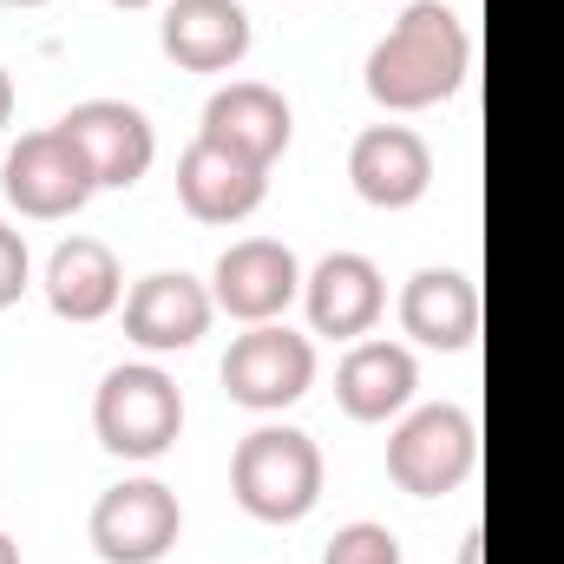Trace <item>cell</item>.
<instances>
[{
  "label": "cell",
  "instance_id": "1",
  "mask_svg": "<svg viewBox=\"0 0 564 564\" xmlns=\"http://www.w3.org/2000/svg\"><path fill=\"white\" fill-rule=\"evenodd\" d=\"M473 73V33L446 0H414L368 53V99L388 112H426Z\"/></svg>",
  "mask_w": 564,
  "mask_h": 564
},
{
  "label": "cell",
  "instance_id": "2",
  "mask_svg": "<svg viewBox=\"0 0 564 564\" xmlns=\"http://www.w3.org/2000/svg\"><path fill=\"white\" fill-rule=\"evenodd\" d=\"M230 492L250 519L295 525L322 499V446L302 426H257L230 453Z\"/></svg>",
  "mask_w": 564,
  "mask_h": 564
},
{
  "label": "cell",
  "instance_id": "3",
  "mask_svg": "<svg viewBox=\"0 0 564 564\" xmlns=\"http://www.w3.org/2000/svg\"><path fill=\"white\" fill-rule=\"evenodd\" d=\"M93 426H99V446L106 453H119V459H158L184 433V394H177V381L164 368L126 361V368H112L99 381Z\"/></svg>",
  "mask_w": 564,
  "mask_h": 564
},
{
  "label": "cell",
  "instance_id": "4",
  "mask_svg": "<svg viewBox=\"0 0 564 564\" xmlns=\"http://www.w3.org/2000/svg\"><path fill=\"white\" fill-rule=\"evenodd\" d=\"M479 466V421L466 408H414L388 440V479L414 499H446Z\"/></svg>",
  "mask_w": 564,
  "mask_h": 564
},
{
  "label": "cell",
  "instance_id": "5",
  "mask_svg": "<svg viewBox=\"0 0 564 564\" xmlns=\"http://www.w3.org/2000/svg\"><path fill=\"white\" fill-rule=\"evenodd\" d=\"M315 388V341L289 322H257L224 355V394L250 414H282Z\"/></svg>",
  "mask_w": 564,
  "mask_h": 564
},
{
  "label": "cell",
  "instance_id": "6",
  "mask_svg": "<svg viewBox=\"0 0 564 564\" xmlns=\"http://www.w3.org/2000/svg\"><path fill=\"white\" fill-rule=\"evenodd\" d=\"M0 184H7V204H13L20 217H40V224L86 210V197L99 191V177H93L86 151L66 139L59 126L26 132V139L13 144V151H7V171H0Z\"/></svg>",
  "mask_w": 564,
  "mask_h": 564
},
{
  "label": "cell",
  "instance_id": "7",
  "mask_svg": "<svg viewBox=\"0 0 564 564\" xmlns=\"http://www.w3.org/2000/svg\"><path fill=\"white\" fill-rule=\"evenodd\" d=\"M184 532V512H177V492L158 486V479H119L99 492L93 519H86V539L106 564H158Z\"/></svg>",
  "mask_w": 564,
  "mask_h": 564
},
{
  "label": "cell",
  "instance_id": "8",
  "mask_svg": "<svg viewBox=\"0 0 564 564\" xmlns=\"http://www.w3.org/2000/svg\"><path fill=\"white\" fill-rule=\"evenodd\" d=\"M270 197V171L250 164L243 151L217 139H191V151L177 158V204L197 217V224H243L257 204Z\"/></svg>",
  "mask_w": 564,
  "mask_h": 564
},
{
  "label": "cell",
  "instance_id": "9",
  "mask_svg": "<svg viewBox=\"0 0 564 564\" xmlns=\"http://www.w3.org/2000/svg\"><path fill=\"white\" fill-rule=\"evenodd\" d=\"M217 308L224 315H237V322H276L282 308L302 295V263H295V250L276 243V237H243V243H230L224 257H217Z\"/></svg>",
  "mask_w": 564,
  "mask_h": 564
},
{
  "label": "cell",
  "instance_id": "10",
  "mask_svg": "<svg viewBox=\"0 0 564 564\" xmlns=\"http://www.w3.org/2000/svg\"><path fill=\"white\" fill-rule=\"evenodd\" d=\"M59 132L86 151L93 177L112 184V191L139 184L144 171H151V158H158L151 119H144L139 106H126V99H79V106L59 119Z\"/></svg>",
  "mask_w": 564,
  "mask_h": 564
},
{
  "label": "cell",
  "instance_id": "11",
  "mask_svg": "<svg viewBox=\"0 0 564 564\" xmlns=\"http://www.w3.org/2000/svg\"><path fill=\"white\" fill-rule=\"evenodd\" d=\"M302 302H308V328L335 335V341H361L381 308H388V282L361 250H328L308 276H302Z\"/></svg>",
  "mask_w": 564,
  "mask_h": 564
},
{
  "label": "cell",
  "instance_id": "12",
  "mask_svg": "<svg viewBox=\"0 0 564 564\" xmlns=\"http://www.w3.org/2000/svg\"><path fill=\"white\" fill-rule=\"evenodd\" d=\"M210 315H217V295L184 270H158V276L132 282V295H126V335L151 355L197 348L210 335Z\"/></svg>",
  "mask_w": 564,
  "mask_h": 564
},
{
  "label": "cell",
  "instance_id": "13",
  "mask_svg": "<svg viewBox=\"0 0 564 564\" xmlns=\"http://www.w3.org/2000/svg\"><path fill=\"white\" fill-rule=\"evenodd\" d=\"M348 184L375 210H408L433 184V151L414 126H368L348 144Z\"/></svg>",
  "mask_w": 564,
  "mask_h": 564
},
{
  "label": "cell",
  "instance_id": "14",
  "mask_svg": "<svg viewBox=\"0 0 564 564\" xmlns=\"http://www.w3.org/2000/svg\"><path fill=\"white\" fill-rule=\"evenodd\" d=\"M204 139L230 144V151H243L250 164H276L289 139H295V119H289V99H282L276 86H263V79H230V86H217L210 93V106H204Z\"/></svg>",
  "mask_w": 564,
  "mask_h": 564
},
{
  "label": "cell",
  "instance_id": "15",
  "mask_svg": "<svg viewBox=\"0 0 564 564\" xmlns=\"http://www.w3.org/2000/svg\"><path fill=\"white\" fill-rule=\"evenodd\" d=\"M158 46L184 73H230L250 53V13L237 0H171Z\"/></svg>",
  "mask_w": 564,
  "mask_h": 564
},
{
  "label": "cell",
  "instance_id": "16",
  "mask_svg": "<svg viewBox=\"0 0 564 564\" xmlns=\"http://www.w3.org/2000/svg\"><path fill=\"white\" fill-rule=\"evenodd\" d=\"M421 388V361L401 341H355L335 368V401L348 421H394Z\"/></svg>",
  "mask_w": 564,
  "mask_h": 564
},
{
  "label": "cell",
  "instance_id": "17",
  "mask_svg": "<svg viewBox=\"0 0 564 564\" xmlns=\"http://www.w3.org/2000/svg\"><path fill=\"white\" fill-rule=\"evenodd\" d=\"M46 302L66 322H106L126 302V270L112 257V243L99 237H66L46 257Z\"/></svg>",
  "mask_w": 564,
  "mask_h": 564
},
{
  "label": "cell",
  "instance_id": "18",
  "mask_svg": "<svg viewBox=\"0 0 564 564\" xmlns=\"http://www.w3.org/2000/svg\"><path fill=\"white\" fill-rule=\"evenodd\" d=\"M401 328L421 348H440V355L473 348V335H479V289H473V276H459V270L408 276V289H401Z\"/></svg>",
  "mask_w": 564,
  "mask_h": 564
},
{
  "label": "cell",
  "instance_id": "19",
  "mask_svg": "<svg viewBox=\"0 0 564 564\" xmlns=\"http://www.w3.org/2000/svg\"><path fill=\"white\" fill-rule=\"evenodd\" d=\"M322 564H401V539L388 525H375V519H355V525H341L328 539Z\"/></svg>",
  "mask_w": 564,
  "mask_h": 564
},
{
  "label": "cell",
  "instance_id": "20",
  "mask_svg": "<svg viewBox=\"0 0 564 564\" xmlns=\"http://www.w3.org/2000/svg\"><path fill=\"white\" fill-rule=\"evenodd\" d=\"M26 276H33L26 243H20V230H7V224H0V308H13V302H20Z\"/></svg>",
  "mask_w": 564,
  "mask_h": 564
},
{
  "label": "cell",
  "instance_id": "21",
  "mask_svg": "<svg viewBox=\"0 0 564 564\" xmlns=\"http://www.w3.org/2000/svg\"><path fill=\"white\" fill-rule=\"evenodd\" d=\"M13 119V79H7V66H0V126Z\"/></svg>",
  "mask_w": 564,
  "mask_h": 564
},
{
  "label": "cell",
  "instance_id": "22",
  "mask_svg": "<svg viewBox=\"0 0 564 564\" xmlns=\"http://www.w3.org/2000/svg\"><path fill=\"white\" fill-rule=\"evenodd\" d=\"M459 564H479V532H466V539H459Z\"/></svg>",
  "mask_w": 564,
  "mask_h": 564
},
{
  "label": "cell",
  "instance_id": "23",
  "mask_svg": "<svg viewBox=\"0 0 564 564\" xmlns=\"http://www.w3.org/2000/svg\"><path fill=\"white\" fill-rule=\"evenodd\" d=\"M0 564H20V545H13L7 532H0Z\"/></svg>",
  "mask_w": 564,
  "mask_h": 564
},
{
  "label": "cell",
  "instance_id": "24",
  "mask_svg": "<svg viewBox=\"0 0 564 564\" xmlns=\"http://www.w3.org/2000/svg\"><path fill=\"white\" fill-rule=\"evenodd\" d=\"M0 7H46V0H0Z\"/></svg>",
  "mask_w": 564,
  "mask_h": 564
},
{
  "label": "cell",
  "instance_id": "25",
  "mask_svg": "<svg viewBox=\"0 0 564 564\" xmlns=\"http://www.w3.org/2000/svg\"><path fill=\"white\" fill-rule=\"evenodd\" d=\"M112 7H151V0H112Z\"/></svg>",
  "mask_w": 564,
  "mask_h": 564
}]
</instances>
